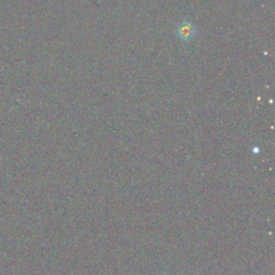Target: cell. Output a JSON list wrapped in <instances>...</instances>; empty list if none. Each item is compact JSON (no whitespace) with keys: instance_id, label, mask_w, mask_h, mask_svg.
Here are the masks:
<instances>
[{"instance_id":"obj_1","label":"cell","mask_w":275,"mask_h":275,"mask_svg":"<svg viewBox=\"0 0 275 275\" xmlns=\"http://www.w3.org/2000/svg\"><path fill=\"white\" fill-rule=\"evenodd\" d=\"M178 37L182 40V41H191V40L196 34V28L194 25L189 22H183L177 29Z\"/></svg>"}]
</instances>
